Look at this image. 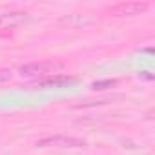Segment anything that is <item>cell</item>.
Listing matches in <instances>:
<instances>
[{
	"instance_id": "6",
	"label": "cell",
	"mask_w": 155,
	"mask_h": 155,
	"mask_svg": "<svg viewBox=\"0 0 155 155\" xmlns=\"http://www.w3.org/2000/svg\"><path fill=\"white\" fill-rule=\"evenodd\" d=\"M11 77H13L11 69L0 68V84H6V82H9V81H11Z\"/></svg>"
},
{
	"instance_id": "7",
	"label": "cell",
	"mask_w": 155,
	"mask_h": 155,
	"mask_svg": "<svg viewBox=\"0 0 155 155\" xmlns=\"http://www.w3.org/2000/svg\"><path fill=\"white\" fill-rule=\"evenodd\" d=\"M115 84H117V81H102V82H95L93 90H106V88H111Z\"/></svg>"
},
{
	"instance_id": "3",
	"label": "cell",
	"mask_w": 155,
	"mask_h": 155,
	"mask_svg": "<svg viewBox=\"0 0 155 155\" xmlns=\"http://www.w3.org/2000/svg\"><path fill=\"white\" fill-rule=\"evenodd\" d=\"M150 8L148 2H120L111 8H108V13L111 17H135L144 13Z\"/></svg>"
},
{
	"instance_id": "5",
	"label": "cell",
	"mask_w": 155,
	"mask_h": 155,
	"mask_svg": "<svg viewBox=\"0 0 155 155\" xmlns=\"http://www.w3.org/2000/svg\"><path fill=\"white\" fill-rule=\"evenodd\" d=\"M75 79L73 77H66V75H57V77H51V79H42L38 81L33 88L37 90H49V88H64V86H69L73 84Z\"/></svg>"
},
{
	"instance_id": "4",
	"label": "cell",
	"mask_w": 155,
	"mask_h": 155,
	"mask_svg": "<svg viewBox=\"0 0 155 155\" xmlns=\"http://www.w3.org/2000/svg\"><path fill=\"white\" fill-rule=\"evenodd\" d=\"M28 18H29V15L26 11H6V13H0V31L18 28L20 24L28 22Z\"/></svg>"
},
{
	"instance_id": "1",
	"label": "cell",
	"mask_w": 155,
	"mask_h": 155,
	"mask_svg": "<svg viewBox=\"0 0 155 155\" xmlns=\"http://www.w3.org/2000/svg\"><path fill=\"white\" fill-rule=\"evenodd\" d=\"M37 146L40 148H53V146L55 148H82L86 146V142L71 135H53V137H44L37 140Z\"/></svg>"
},
{
	"instance_id": "2",
	"label": "cell",
	"mask_w": 155,
	"mask_h": 155,
	"mask_svg": "<svg viewBox=\"0 0 155 155\" xmlns=\"http://www.w3.org/2000/svg\"><path fill=\"white\" fill-rule=\"evenodd\" d=\"M57 69H58V66L53 62H29V64L20 68V77H26V79H42V77L51 75Z\"/></svg>"
}]
</instances>
